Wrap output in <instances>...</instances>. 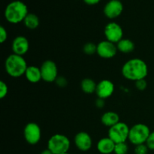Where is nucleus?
I'll return each mask as SVG.
<instances>
[{
    "instance_id": "obj_1",
    "label": "nucleus",
    "mask_w": 154,
    "mask_h": 154,
    "mask_svg": "<svg viewBox=\"0 0 154 154\" xmlns=\"http://www.w3.org/2000/svg\"><path fill=\"white\" fill-rule=\"evenodd\" d=\"M122 75L126 80L132 81L145 79L148 75V67L145 62L139 58L130 59L123 64Z\"/></svg>"
},
{
    "instance_id": "obj_2",
    "label": "nucleus",
    "mask_w": 154,
    "mask_h": 154,
    "mask_svg": "<svg viewBox=\"0 0 154 154\" xmlns=\"http://www.w3.org/2000/svg\"><path fill=\"white\" fill-rule=\"evenodd\" d=\"M29 14L27 5L22 1L15 0L6 6L4 16L6 20L12 24H17L23 22Z\"/></svg>"
},
{
    "instance_id": "obj_3",
    "label": "nucleus",
    "mask_w": 154,
    "mask_h": 154,
    "mask_svg": "<svg viewBox=\"0 0 154 154\" xmlns=\"http://www.w3.org/2000/svg\"><path fill=\"white\" fill-rule=\"evenodd\" d=\"M27 67L28 66L23 57L14 54L9 55L5 62L6 72L12 78H20L25 75Z\"/></svg>"
},
{
    "instance_id": "obj_4",
    "label": "nucleus",
    "mask_w": 154,
    "mask_h": 154,
    "mask_svg": "<svg viewBox=\"0 0 154 154\" xmlns=\"http://www.w3.org/2000/svg\"><path fill=\"white\" fill-rule=\"evenodd\" d=\"M150 132H151L147 125L144 123H137L129 129L128 140L135 146L146 144Z\"/></svg>"
},
{
    "instance_id": "obj_5",
    "label": "nucleus",
    "mask_w": 154,
    "mask_h": 154,
    "mask_svg": "<svg viewBox=\"0 0 154 154\" xmlns=\"http://www.w3.org/2000/svg\"><path fill=\"white\" fill-rule=\"evenodd\" d=\"M70 145V140L66 135L63 134H55L52 135L48 141V148L54 154L68 153Z\"/></svg>"
},
{
    "instance_id": "obj_6",
    "label": "nucleus",
    "mask_w": 154,
    "mask_h": 154,
    "mask_svg": "<svg viewBox=\"0 0 154 154\" xmlns=\"http://www.w3.org/2000/svg\"><path fill=\"white\" fill-rule=\"evenodd\" d=\"M130 128L126 123L123 122H119L114 126L109 128L108 137L115 144L126 142L129 138V133Z\"/></svg>"
},
{
    "instance_id": "obj_7",
    "label": "nucleus",
    "mask_w": 154,
    "mask_h": 154,
    "mask_svg": "<svg viewBox=\"0 0 154 154\" xmlns=\"http://www.w3.org/2000/svg\"><path fill=\"white\" fill-rule=\"evenodd\" d=\"M40 69L42 78L45 82H54L58 78V69L57 64L52 60H48L43 62Z\"/></svg>"
},
{
    "instance_id": "obj_8",
    "label": "nucleus",
    "mask_w": 154,
    "mask_h": 154,
    "mask_svg": "<svg viewBox=\"0 0 154 154\" xmlns=\"http://www.w3.org/2000/svg\"><path fill=\"white\" fill-rule=\"evenodd\" d=\"M23 135L26 141L30 145H35L42 138V130L37 123H29L23 129Z\"/></svg>"
},
{
    "instance_id": "obj_9",
    "label": "nucleus",
    "mask_w": 154,
    "mask_h": 154,
    "mask_svg": "<svg viewBox=\"0 0 154 154\" xmlns=\"http://www.w3.org/2000/svg\"><path fill=\"white\" fill-rule=\"evenodd\" d=\"M104 33H105L106 40L114 44H117L120 40L123 39V29L120 26V25H119L116 22L108 23L105 26Z\"/></svg>"
},
{
    "instance_id": "obj_10",
    "label": "nucleus",
    "mask_w": 154,
    "mask_h": 154,
    "mask_svg": "<svg viewBox=\"0 0 154 154\" xmlns=\"http://www.w3.org/2000/svg\"><path fill=\"white\" fill-rule=\"evenodd\" d=\"M123 11V5L120 0H110L104 7V14L108 19H115L121 15Z\"/></svg>"
},
{
    "instance_id": "obj_11",
    "label": "nucleus",
    "mask_w": 154,
    "mask_h": 154,
    "mask_svg": "<svg viewBox=\"0 0 154 154\" xmlns=\"http://www.w3.org/2000/svg\"><path fill=\"white\" fill-rule=\"evenodd\" d=\"M117 52V45L108 40L100 42L97 45L96 54L103 59H111L115 57Z\"/></svg>"
},
{
    "instance_id": "obj_12",
    "label": "nucleus",
    "mask_w": 154,
    "mask_h": 154,
    "mask_svg": "<svg viewBox=\"0 0 154 154\" xmlns=\"http://www.w3.org/2000/svg\"><path fill=\"white\" fill-rule=\"evenodd\" d=\"M114 84L110 80L104 79L99 82L96 86V93L98 98L102 99H106L111 97L114 93Z\"/></svg>"
},
{
    "instance_id": "obj_13",
    "label": "nucleus",
    "mask_w": 154,
    "mask_h": 154,
    "mask_svg": "<svg viewBox=\"0 0 154 154\" xmlns=\"http://www.w3.org/2000/svg\"><path fill=\"white\" fill-rule=\"evenodd\" d=\"M74 141L77 148L83 152L90 150L93 146L91 136L86 132H80L77 133L74 138Z\"/></svg>"
},
{
    "instance_id": "obj_14",
    "label": "nucleus",
    "mask_w": 154,
    "mask_h": 154,
    "mask_svg": "<svg viewBox=\"0 0 154 154\" xmlns=\"http://www.w3.org/2000/svg\"><path fill=\"white\" fill-rule=\"evenodd\" d=\"M11 49L13 54L23 57L29 49L28 39L23 35L17 36L12 42Z\"/></svg>"
},
{
    "instance_id": "obj_15",
    "label": "nucleus",
    "mask_w": 154,
    "mask_h": 154,
    "mask_svg": "<svg viewBox=\"0 0 154 154\" xmlns=\"http://www.w3.org/2000/svg\"><path fill=\"white\" fill-rule=\"evenodd\" d=\"M115 144L109 137H105L98 141L97 150L101 154H112L114 151Z\"/></svg>"
},
{
    "instance_id": "obj_16",
    "label": "nucleus",
    "mask_w": 154,
    "mask_h": 154,
    "mask_svg": "<svg viewBox=\"0 0 154 154\" xmlns=\"http://www.w3.org/2000/svg\"><path fill=\"white\" fill-rule=\"evenodd\" d=\"M24 75L29 82L33 83V84H36L42 80L40 68L36 67L35 66H28Z\"/></svg>"
},
{
    "instance_id": "obj_17",
    "label": "nucleus",
    "mask_w": 154,
    "mask_h": 154,
    "mask_svg": "<svg viewBox=\"0 0 154 154\" xmlns=\"http://www.w3.org/2000/svg\"><path fill=\"white\" fill-rule=\"evenodd\" d=\"M101 121L104 126L111 128V126H114L120 122V117L118 114L114 111H107L102 114Z\"/></svg>"
},
{
    "instance_id": "obj_18",
    "label": "nucleus",
    "mask_w": 154,
    "mask_h": 154,
    "mask_svg": "<svg viewBox=\"0 0 154 154\" xmlns=\"http://www.w3.org/2000/svg\"><path fill=\"white\" fill-rule=\"evenodd\" d=\"M117 51L123 54H130L135 49V44L129 38H123L117 44Z\"/></svg>"
},
{
    "instance_id": "obj_19",
    "label": "nucleus",
    "mask_w": 154,
    "mask_h": 154,
    "mask_svg": "<svg viewBox=\"0 0 154 154\" xmlns=\"http://www.w3.org/2000/svg\"><path fill=\"white\" fill-rule=\"evenodd\" d=\"M25 26L29 29H35L38 27L40 21L38 17L33 13H29L23 20Z\"/></svg>"
},
{
    "instance_id": "obj_20",
    "label": "nucleus",
    "mask_w": 154,
    "mask_h": 154,
    "mask_svg": "<svg viewBox=\"0 0 154 154\" xmlns=\"http://www.w3.org/2000/svg\"><path fill=\"white\" fill-rule=\"evenodd\" d=\"M96 86L97 84H96V82L91 78H84L81 83V90L87 94L96 93Z\"/></svg>"
},
{
    "instance_id": "obj_21",
    "label": "nucleus",
    "mask_w": 154,
    "mask_h": 154,
    "mask_svg": "<svg viewBox=\"0 0 154 154\" xmlns=\"http://www.w3.org/2000/svg\"><path fill=\"white\" fill-rule=\"evenodd\" d=\"M83 51L87 55H94L97 53V45L93 42H87L83 47Z\"/></svg>"
},
{
    "instance_id": "obj_22",
    "label": "nucleus",
    "mask_w": 154,
    "mask_h": 154,
    "mask_svg": "<svg viewBox=\"0 0 154 154\" xmlns=\"http://www.w3.org/2000/svg\"><path fill=\"white\" fill-rule=\"evenodd\" d=\"M128 151H129V147L126 142L118 143L115 144L114 154H127Z\"/></svg>"
},
{
    "instance_id": "obj_23",
    "label": "nucleus",
    "mask_w": 154,
    "mask_h": 154,
    "mask_svg": "<svg viewBox=\"0 0 154 154\" xmlns=\"http://www.w3.org/2000/svg\"><path fill=\"white\" fill-rule=\"evenodd\" d=\"M148 150L149 148L147 147V144H140V145L135 146V154H147L148 153Z\"/></svg>"
},
{
    "instance_id": "obj_24",
    "label": "nucleus",
    "mask_w": 154,
    "mask_h": 154,
    "mask_svg": "<svg viewBox=\"0 0 154 154\" xmlns=\"http://www.w3.org/2000/svg\"><path fill=\"white\" fill-rule=\"evenodd\" d=\"M8 92V87L6 83L3 81H0V99H2L6 97Z\"/></svg>"
},
{
    "instance_id": "obj_25",
    "label": "nucleus",
    "mask_w": 154,
    "mask_h": 154,
    "mask_svg": "<svg viewBox=\"0 0 154 154\" xmlns=\"http://www.w3.org/2000/svg\"><path fill=\"white\" fill-rule=\"evenodd\" d=\"M147 87V83L145 79L139 80V81L135 82V87H136L137 90H140V91H144V90H146Z\"/></svg>"
},
{
    "instance_id": "obj_26",
    "label": "nucleus",
    "mask_w": 154,
    "mask_h": 154,
    "mask_svg": "<svg viewBox=\"0 0 154 154\" xmlns=\"http://www.w3.org/2000/svg\"><path fill=\"white\" fill-rule=\"evenodd\" d=\"M146 144H147L149 150H154V131L150 132V135H149L148 138L146 141Z\"/></svg>"
},
{
    "instance_id": "obj_27",
    "label": "nucleus",
    "mask_w": 154,
    "mask_h": 154,
    "mask_svg": "<svg viewBox=\"0 0 154 154\" xmlns=\"http://www.w3.org/2000/svg\"><path fill=\"white\" fill-rule=\"evenodd\" d=\"M8 38V32L4 26H0V42L2 44L4 43Z\"/></svg>"
},
{
    "instance_id": "obj_28",
    "label": "nucleus",
    "mask_w": 154,
    "mask_h": 154,
    "mask_svg": "<svg viewBox=\"0 0 154 154\" xmlns=\"http://www.w3.org/2000/svg\"><path fill=\"white\" fill-rule=\"evenodd\" d=\"M55 82L57 85L60 87H64L67 85V80L64 77H58Z\"/></svg>"
},
{
    "instance_id": "obj_29",
    "label": "nucleus",
    "mask_w": 154,
    "mask_h": 154,
    "mask_svg": "<svg viewBox=\"0 0 154 154\" xmlns=\"http://www.w3.org/2000/svg\"><path fill=\"white\" fill-rule=\"evenodd\" d=\"M84 3L88 5H95L99 4L101 2V0H83Z\"/></svg>"
},
{
    "instance_id": "obj_30",
    "label": "nucleus",
    "mask_w": 154,
    "mask_h": 154,
    "mask_svg": "<svg viewBox=\"0 0 154 154\" xmlns=\"http://www.w3.org/2000/svg\"><path fill=\"white\" fill-rule=\"evenodd\" d=\"M96 107L99 108H103V107L105 106V102H104V99L98 98L97 100L96 101Z\"/></svg>"
},
{
    "instance_id": "obj_31",
    "label": "nucleus",
    "mask_w": 154,
    "mask_h": 154,
    "mask_svg": "<svg viewBox=\"0 0 154 154\" xmlns=\"http://www.w3.org/2000/svg\"><path fill=\"white\" fill-rule=\"evenodd\" d=\"M41 154H54V153H53V152L51 151V150H50L49 149L47 148L45 149V150H44L41 153Z\"/></svg>"
},
{
    "instance_id": "obj_32",
    "label": "nucleus",
    "mask_w": 154,
    "mask_h": 154,
    "mask_svg": "<svg viewBox=\"0 0 154 154\" xmlns=\"http://www.w3.org/2000/svg\"><path fill=\"white\" fill-rule=\"evenodd\" d=\"M61 154H69V153H61Z\"/></svg>"
}]
</instances>
